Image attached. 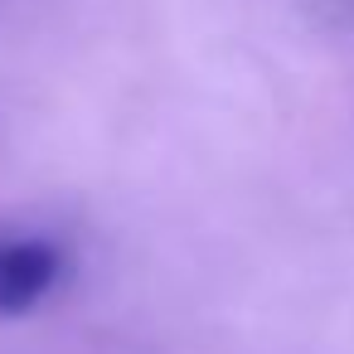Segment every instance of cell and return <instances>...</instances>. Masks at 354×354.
<instances>
[{"mask_svg": "<svg viewBox=\"0 0 354 354\" xmlns=\"http://www.w3.org/2000/svg\"><path fill=\"white\" fill-rule=\"evenodd\" d=\"M64 272V257L44 238L0 243V315H25Z\"/></svg>", "mask_w": 354, "mask_h": 354, "instance_id": "1", "label": "cell"}]
</instances>
